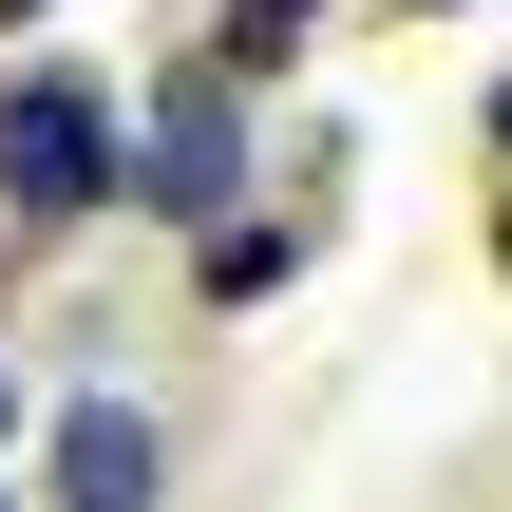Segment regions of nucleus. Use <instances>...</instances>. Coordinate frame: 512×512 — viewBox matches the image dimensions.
I'll list each match as a JSON object with an SVG mask.
<instances>
[{"instance_id":"obj_7","label":"nucleus","mask_w":512,"mask_h":512,"mask_svg":"<svg viewBox=\"0 0 512 512\" xmlns=\"http://www.w3.org/2000/svg\"><path fill=\"white\" fill-rule=\"evenodd\" d=\"M0 437H19V380H0Z\"/></svg>"},{"instance_id":"obj_2","label":"nucleus","mask_w":512,"mask_h":512,"mask_svg":"<svg viewBox=\"0 0 512 512\" xmlns=\"http://www.w3.org/2000/svg\"><path fill=\"white\" fill-rule=\"evenodd\" d=\"M228 190H247V133H228V76L190 57V76H152V95H133V209L228 228Z\"/></svg>"},{"instance_id":"obj_8","label":"nucleus","mask_w":512,"mask_h":512,"mask_svg":"<svg viewBox=\"0 0 512 512\" xmlns=\"http://www.w3.org/2000/svg\"><path fill=\"white\" fill-rule=\"evenodd\" d=\"M494 266H512V209H494Z\"/></svg>"},{"instance_id":"obj_1","label":"nucleus","mask_w":512,"mask_h":512,"mask_svg":"<svg viewBox=\"0 0 512 512\" xmlns=\"http://www.w3.org/2000/svg\"><path fill=\"white\" fill-rule=\"evenodd\" d=\"M0 209H19V228L114 209V95H95V76H19V95H0Z\"/></svg>"},{"instance_id":"obj_5","label":"nucleus","mask_w":512,"mask_h":512,"mask_svg":"<svg viewBox=\"0 0 512 512\" xmlns=\"http://www.w3.org/2000/svg\"><path fill=\"white\" fill-rule=\"evenodd\" d=\"M266 285H285V228L228 209V228H209V304H266Z\"/></svg>"},{"instance_id":"obj_4","label":"nucleus","mask_w":512,"mask_h":512,"mask_svg":"<svg viewBox=\"0 0 512 512\" xmlns=\"http://www.w3.org/2000/svg\"><path fill=\"white\" fill-rule=\"evenodd\" d=\"M304 19H323V0H228V19H209V76H285Z\"/></svg>"},{"instance_id":"obj_9","label":"nucleus","mask_w":512,"mask_h":512,"mask_svg":"<svg viewBox=\"0 0 512 512\" xmlns=\"http://www.w3.org/2000/svg\"><path fill=\"white\" fill-rule=\"evenodd\" d=\"M418 19H437V0H418Z\"/></svg>"},{"instance_id":"obj_6","label":"nucleus","mask_w":512,"mask_h":512,"mask_svg":"<svg viewBox=\"0 0 512 512\" xmlns=\"http://www.w3.org/2000/svg\"><path fill=\"white\" fill-rule=\"evenodd\" d=\"M494 152H512V76H494Z\"/></svg>"},{"instance_id":"obj_3","label":"nucleus","mask_w":512,"mask_h":512,"mask_svg":"<svg viewBox=\"0 0 512 512\" xmlns=\"http://www.w3.org/2000/svg\"><path fill=\"white\" fill-rule=\"evenodd\" d=\"M57 512H171V456L133 399H57Z\"/></svg>"}]
</instances>
